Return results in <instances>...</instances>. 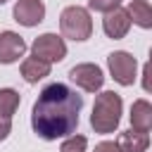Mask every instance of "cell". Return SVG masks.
Returning <instances> with one entry per match:
<instances>
[{"instance_id":"obj_5","label":"cell","mask_w":152,"mask_h":152,"mask_svg":"<svg viewBox=\"0 0 152 152\" xmlns=\"http://www.w3.org/2000/svg\"><path fill=\"white\" fill-rule=\"evenodd\" d=\"M31 55L38 57V59H43V62H48V64L62 62L66 57V43L57 33H40L31 43Z\"/></svg>"},{"instance_id":"obj_3","label":"cell","mask_w":152,"mask_h":152,"mask_svg":"<svg viewBox=\"0 0 152 152\" xmlns=\"http://www.w3.org/2000/svg\"><path fill=\"white\" fill-rule=\"evenodd\" d=\"M59 31L62 38L83 43L90 38L93 33V19H90V10L81 7V5H69L62 10L59 14Z\"/></svg>"},{"instance_id":"obj_21","label":"cell","mask_w":152,"mask_h":152,"mask_svg":"<svg viewBox=\"0 0 152 152\" xmlns=\"http://www.w3.org/2000/svg\"><path fill=\"white\" fill-rule=\"evenodd\" d=\"M5 2H7V0H0V5H5Z\"/></svg>"},{"instance_id":"obj_16","label":"cell","mask_w":152,"mask_h":152,"mask_svg":"<svg viewBox=\"0 0 152 152\" xmlns=\"http://www.w3.org/2000/svg\"><path fill=\"white\" fill-rule=\"evenodd\" d=\"M121 2L124 0H88V10L107 14V12H114L116 7H121Z\"/></svg>"},{"instance_id":"obj_14","label":"cell","mask_w":152,"mask_h":152,"mask_svg":"<svg viewBox=\"0 0 152 152\" xmlns=\"http://www.w3.org/2000/svg\"><path fill=\"white\" fill-rule=\"evenodd\" d=\"M19 102H21V97L14 88H0V116L12 119L14 112L19 109Z\"/></svg>"},{"instance_id":"obj_6","label":"cell","mask_w":152,"mask_h":152,"mask_svg":"<svg viewBox=\"0 0 152 152\" xmlns=\"http://www.w3.org/2000/svg\"><path fill=\"white\" fill-rule=\"evenodd\" d=\"M69 78L86 93H100V88L104 86V74L93 62H81V64L71 66L69 69Z\"/></svg>"},{"instance_id":"obj_12","label":"cell","mask_w":152,"mask_h":152,"mask_svg":"<svg viewBox=\"0 0 152 152\" xmlns=\"http://www.w3.org/2000/svg\"><path fill=\"white\" fill-rule=\"evenodd\" d=\"M116 145L121 152H147L150 147V138L147 133H140V131H121L119 138H116Z\"/></svg>"},{"instance_id":"obj_17","label":"cell","mask_w":152,"mask_h":152,"mask_svg":"<svg viewBox=\"0 0 152 152\" xmlns=\"http://www.w3.org/2000/svg\"><path fill=\"white\" fill-rule=\"evenodd\" d=\"M142 88L147 90V93H152V62H147L145 66H142Z\"/></svg>"},{"instance_id":"obj_4","label":"cell","mask_w":152,"mask_h":152,"mask_svg":"<svg viewBox=\"0 0 152 152\" xmlns=\"http://www.w3.org/2000/svg\"><path fill=\"white\" fill-rule=\"evenodd\" d=\"M107 66H109L112 78H114L119 86H133V83H135L138 59H135L131 52H126V50H114V52L107 57Z\"/></svg>"},{"instance_id":"obj_19","label":"cell","mask_w":152,"mask_h":152,"mask_svg":"<svg viewBox=\"0 0 152 152\" xmlns=\"http://www.w3.org/2000/svg\"><path fill=\"white\" fill-rule=\"evenodd\" d=\"M12 133V119H5V116H0V142L2 140H7V135Z\"/></svg>"},{"instance_id":"obj_7","label":"cell","mask_w":152,"mask_h":152,"mask_svg":"<svg viewBox=\"0 0 152 152\" xmlns=\"http://www.w3.org/2000/svg\"><path fill=\"white\" fill-rule=\"evenodd\" d=\"M12 17L17 24H21L26 28L38 26L45 19V5H43V0H17L12 7Z\"/></svg>"},{"instance_id":"obj_8","label":"cell","mask_w":152,"mask_h":152,"mask_svg":"<svg viewBox=\"0 0 152 152\" xmlns=\"http://www.w3.org/2000/svg\"><path fill=\"white\" fill-rule=\"evenodd\" d=\"M26 52V40L14 31L0 33V64H14Z\"/></svg>"},{"instance_id":"obj_20","label":"cell","mask_w":152,"mask_h":152,"mask_svg":"<svg viewBox=\"0 0 152 152\" xmlns=\"http://www.w3.org/2000/svg\"><path fill=\"white\" fill-rule=\"evenodd\" d=\"M150 62H152V48H150Z\"/></svg>"},{"instance_id":"obj_13","label":"cell","mask_w":152,"mask_h":152,"mask_svg":"<svg viewBox=\"0 0 152 152\" xmlns=\"http://www.w3.org/2000/svg\"><path fill=\"white\" fill-rule=\"evenodd\" d=\"M126 12L131 17V24H135L138 28H152V5L147 0H128Z\"/></svg>"},{"instance_id":"obj_1","label":"cell","mask_w":152,"mask_h":152,"mask_svg":"<svg viewBox=\"0 0 152 152\" xmlns=\"http://www.w3.org/2000/svg\"><path fill=\"white\" fill-rule=\"evenodd\" d=\"M83 109V95H78L66 83H48L31 109V128L33 133L45 140H59L69 138L78 128V114Z\"/></svg>"},{"instance_id":"obj_9","label":"cell","mask_w":152,"mask_h":152,"mask_svg":"<svg viewBox=\"0 0 152 152\" xmlns=\"http://www.w3.org/2000/svg\"><path fill=\"white\" fill-rule=\"evenodd\" d=\"M128 28H131V17L121 7H116L114 12H107L104 19H102V31H104L107 38L119 40V38H124L128 33Z\"/></svg>"},{"instance_id":"obj_2","label":"cell","mask_w":152,"mask_h":152,"mask_svg":"<svg viewBox=\"0 0 152 152\" xmlns=\"http://www.w3.org/2000/svg\"><path fill=\"white\" fill-rule=\"evenodd\" d=\"M121 112H124V100L114 90H102L95 95L93 102V114H90V126L95 133H114L121 124Z\"/></svg>"},{"instance_id":"obj_11","label":"cell","mask_w":152,"mask_h":152,"mask_svg":"<svg viewBox=\"0 0 152 152\" xmlns=\"http://www.w3.org/2000/svg\"><path fill=\"white\" fill-rule=\"evenodd\" d=\"M50 69H52V64H48V62L33 57V55L26 57V59L21 62V66H19L21 78H24L26 83H38V81H43L45 76H50Z\"/></svg>"},{"instance_id":"obj_15","label":"cell","mask_w":152,"mask_h":152,"mask_svg":"<svg viewBox=\"0 0 152 152\" xmlns=\"http://www.w3.org/2000/svg\"><path fill=\"white\" fill-rule=\"evenodd\" d=\"M86 147H88V138L78 135V133H71L69 138L62 140L59 152H86Z\"/></svg>"},{"instance_id":"obj_18","label":"cell","mask_w":152,"mask_h":152,"mask_svg":"<svg viewBox=\"0 0 152 152\" xmlns=\"http://www.w3.org/2000/svg\"><path fill=\"white\" fill-rule=\"evenodd\" d=\"M93 152H121V150H119V145H116L114 140H102V142L95 145Z\"/></svg>"},{"instance_id":"obj_10","label":"cell","mask_w":152,"mask_h":152,"mask_svg":"<svg viewBox=\"0 0 152 152\" xmlns=\"http://www.w3.org/2000/svg\"><path fill=\"white\" fill-rule=\"evenodd\" d=\"M128 119H131V128L133 131H140V133L152 131V102H147L142 97L140 100H133Z\"/></svg>"}]
</instances>
